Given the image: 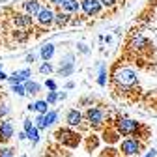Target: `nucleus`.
Segmentation results:
<instances>
[{
  "label": "nucleus",
  "mask_w": 157,
  "mask_h": 157,
  "mask_svg": "<svg viewBox=\"0 0 157 157\" xmlns=\"http://www.w3.org/2000/svg\"><path fill=\"white\" fill-rule=\"evenodd\" d=\"M84 120L88 122V125L95 131H99L105 127L107 120H109V112L105 107L101 105H94V107H88L86 112H84Z\"/></svg>",
  "instance_id": "obj_1"
},
{
  "label": "nucleus",
  "mask_w": 157,
  "mask_h": 157,
  "mask_svg": "<svg viewBox=\"0 0 157 157\" xmlns=\"http://www.w3.org/2000/svg\"><path fill=\"white\" fill-rule=\"evenodd\" d=\"M112 125H114V129L118 133H120V136H125V139H129V136H139L140 129L144 127L142 124L131 120V118H127V116H118Z\"/></svg>",
  "instance_id": "obj_2"
},
{
  "label": "nucleus",
  "mask_w": 157,
  "mask_h": 157,
  "mask_svg": "<svg viewBox=\"0 0 157 157\" xmlns=\"http://www.w3.org/2000/svg\"><path fill=\"white\" fill-rule=\"evenodd\" d=\"M112 82L116 86H120L122 90H131L139 78H136V73L131 67H116V71L112 73Z\"/></svg>",
  "instance_id": "obj_3"
},
{
  "label": "nucleus",
  "mask_w": 157,
  "mask_h": 157,
  "mask_svg": "<svg viewBox=\"0 0 157 157\" xmlns=\"http://www.w3.org/2000/svg\"><path fill=\"white\" fill-rule=\"evenodd\" d=\"M142 148H144V142L139 140L136 136H129V139H124L118 146V151H120L122 157H136L142 153Z\"/></svg>",
  "instance_id": "obj_4"
},
{
  "label": "nucleus",
  "mask_w": 157,
  "mask_h": 157,
  "mask_svg": "<svg viewBox=\"0 0 157 157\" xmlns=\"http://www.w3.org/2000/svg\"><path fill=\"white\" fill-rule=\"evenodd\" d=\"M54 139L60 142L62 146H67V148H77L78 144H81V135L75 133L71 127H60V129H56L54 133Z\"/></svg>",
  "instance_id": "obj_5"
},
{
  "label": "nucleus",
  "mask_w": 157,
  "mask_h": 157,
  "mask_svg": "<svg viewBox=\"0 0 157 157\" xmlns=\"http://www.w3.org/2000/svg\"><path fill=\"white\" fill-rule=\"evenodd\" d=\"M10 21H11V25H13L15 30H25V32H28L34 26V19L28 13H19V11L17 13H11Z\"/></svg>",
  "instance_id": "obj_6"
},
{
  "label": "nucleus",
  "mask_w": 157,
  "mask_h": 157,
  "mask_svg": "<svg viewBox=\"0 0 157 157\" xmlns=\"http://www.w3.org/2000/svg\"><path fill=\"white\" fill-rule=\"evenodd\" d=\"M54 17H56V11L51 8V6H43V10L39 11V15L36 17V21L39 26H43V28H49L54 25Z\"/></svg>",
  "instance_id": "obj_7"
},
{
  "label": "nucleus",
  "mask_w": 157,
  "mask_h": 157,
  "mask_svg": "<svg viewBox=\"0 0 157 157\" xmlns=\"http://www.w3.org/2000/svg\"><path fill=\"white\" fill-rule=\"evenodd\" d=\"M75 71V54L67 52L64 58H60V66H58V73L60 77H69Z\"/></svg>",
  "instance_id": "obj_8"
},
{
  "label": "nucleus",
  "mask_w": 157,
  "mask_h": 157,
  "mask_svg": "<svg viewBox=\"0 0 157 157\" xmlns=\"http://www.w3.org/2000/svg\"><path fill=\"white\" fill-rule=\"evenodd\" d=\"M81 8L86 17H95L101 13V0H81Z\"/></svg>",
  "instance_id": "obj_9"
},
{
  "label": "nucleus",
  "mask_w": 157,
  "mask_h": 157,
  "mask_svg": "<svg viewBox=\"0 0 157 157\" xmlns=\"http://www.w3.org/2000/svg\"><path fill=\"white\" fill-rule=\"evenodd\" d=\"M82 118H84V114L78 109H69L66 112V124H67V127H81Z\"/></svg>",
  "instance_id": "obj_10"
},
{
  "label": "nucleus",
  "mask_w": 157,
  "mask_h": 157,
  "mask_svg": "<svg viewBox=\"0 0 157 157\" xmlns=\"http://www.w3.org/2000/svg\"><path fill=\"white\" fill-rule=\"evenodd\" d=\"M11 139H13V124L10 120L0 122V144L6 146Z\"/></svg>",
  "instance_id": "obj_11"
},
{
  "label": "nucleus",
  "mask_w": 157,
  "mask_h": 157,
  "mask_svg": "<svg viewBox=\"0 0 157 157\" xmlns=\"http://www.w3.org/2000/svg\"><path fill=\"white\" fill-rule=\"evenodd\" d=\"M23 10L30 17H37L39 11L43 10V4H41V0H25V2H23Z\"/></svg>",
  "instance_id": "obj_12"
},
{
  "label": "nucleus",
  "mask_w": 157,
  "mask_h": 157,
  "mask_svg": "<svg viewBox=\"0 0 157 157\" xmlns=\"http://www.w3.org/2000/svg\"><path fill=\"white\" fill-rule=\"evenodd\" d=\"M58 10L64 11V13H69V15H77L82 8H81V2H78V0H64L62 6Z\"/></svg>",
  "instance_id": "obj_13"
},
{
  "label": "nucleus",
  "mask_w": 157,
  "mask_h": 157,
  "mask_svg": "<svg viewBox=\"0 0 157 157\" xmlns=\"http://www.w3.org/2000/svg\"><path fill=\"white\" fill-rule=\"evenodd\" d=\"M101 139H103L107 144H116L118 139H120V133L114 129V125H107V129L103 131V136H101Z\"/></svg>",
  "instance_id": "obj_14"
},
{
  "label": "nucleus",
  "mask_w": 157,
  "mask_h": 157,
  "mask_svg": "<svg viewBox=\"0 0 157 157\" xmlns=\"http://www.w3.org/2000/svg\"><path fill=\"white\" fill-rule=\"evenodd\" d=\"M69 23H73L71 15H69V13H64V11H60V10H58V11H56V17H54V26H58V28H64V26H67Z\"/></svg>",
  "instance_id": "obj_15"
},
{
  "label": "nucleus",
  "mask_w": 157,
  "mask_h": 157,
  "mask_svg": "<svg viewBox=\"0 0 157 157\" xmlns=\"http://www.w3.org/2000/svg\"><path fill=\"white\" fill-rule=\"evenodd\" d=\"M54 51H56V47H54L52 43H45L41 49H39V56H41L43 62H49L51 58L54 56Z\"/></svg>",
  "instance_id": "obj_16"
},
{
  "label": "nucleus",
  "mask_w": 157,
  "mask_h": 157,
  "mask_svg": "<svg viewBox=\"0 0 157 157\" xmlns=\"http://www.w3.org/2000/svg\"><path fill=\"white\" fill-rule=\"evenodd\" d=\"M25 88H26V94L32 95V97H36L37 94H41V84L36 82V81H32V78H30L28 82H25Z\"/></svg>",
  "instance_id": "obj_17"
},
{
  "label": "nucleus",
  "mask_w": 157,
  "mask_h": 157,
  "mask_svg": "<svg viewBox=\"0 0 157 157\" xmlns=\"http://www.w3.org/2000/svg\"><path fill=\"white\" fill-rule=\"evenodd\" d=\"M131 49H135V51H142L144 47H148V41H146V37L144 36H135L133 39H131V45H129Z\"/></svg>",
  "instance_id": "obj_18"
},
{
  "label": "nucleus",
  "mask_w": 157,
  "mask_h": 157,
  "mask_svg": "<svg viewBox=\"0 0 157 157\" xmlns=\"http://www.w3.org/2000/svg\"><path fill=\"white\" fill-rule=\"evenodd\" d=\"M34 112H37V114H49V103L45 99L34 101Z\"/></svg>",
  "instance_id": "obj_19"
},
{
  "label": "nucleus",
  "mask_w": 157,
  "mask_h": 157,
  "mask_svg": "<svg viewBox=\"0 0 157 157\" xmlns=\"http://www.w3.org/2000/svg\"><path fill=\"white\" fill-rule=\"evenodd\" d=\"M26 135H28V140H30V144H32V146H36V144L39 142V129H37L36 125H34Z\"/></svg>",
  "instance_id": "obj_20"
},
{
  "label": "nucleus",
  "mask_w": 157,
  "mask_h": 157,
  "mask_svg": "<svg viewBox=\"0 0 157 157\" xmlns=\"http://www.w3.org/2000/svg\"><path fill=\"white\" fill-rule=\"evenodd\" d=\"M28 34H30V32H25V30H13V32H11L13 39H15V41H19V43L26 41V39H28Z\"/></svg>",
  "instance_id": "obj_21"
},
{
  "label": "nucleus",
  "mask_w": 157,
  "mask_h": 157,
  "mask_svg": "<svg viewBox=\"0 0 157 157\" xmlns=\"http://www.w3.org/2000/svg\"><path fill=\"white\" fill-rule=\"evenodd\" d=\"M97 144H99V136H97V135H92V136H88V139H86V150L88 151L95 150Z\"/></svg>",
  "instance_id": "obj_22"
},
{
  "label": "nucleus",
  "mask_w": 157,
  "mask_h": 157,
  "mask_svg": "<svg viewBox=\"0 0 157 157\" xmlns=\"http://www.w3.org/2000/svg\"><path fill=\"white\" fill-rule=\"evenodd\" d=\"M56 120H58V112L56 110H49V114H45V124H47V127L54 125Z\"/></svg>",
  "instance_id": "obj_23"
},
{
  "label": "nucleus",
  "mask_w": 157,
  "mask_h": 157,
  "mask_svg": "<svg viewBox=\"0 0 157 157\" xmlns=\"http://www.w3.org/2000/svg\"><path fill=\"white\" fill-rule=\"evenodd\" d=\"M97 84H99V86H105L107 84V67L103 64L99 66V78H97Z\"/></svg>",
  "instance_id": "obj_24"
},
{
  "label": "nucleus",
  "mask_w": 157,
  "mask_h": 157,
  "mask_svg": "<svg viewBox=\"0 0 157 157\" xmlns=\"http://www.w3.org/2000/svg\"><path fill=\"white\" fill-rule=\"evenodd\" d=\"M52 71H54V67L51 62H41V66H39V73L41 75H51Z\"/></svg>",
  "instance_id": "obj_25"
},
{
  "label": "nucleus",
  "mask_w": 157,
  "mask_h": 157,
  "mask_svg": "<svg viewBox=\"0 0 157 157\" xmlns=\"http://www.w3.org/2000/svg\"><path fill=\"white\" fill-rule=\"evenodd\" d=\"M11 92H13L15 95H19V97H25V95H28V94H26V88H25V84H15V86H11Z\"/></svg>",
  "instance_id": "obj_26"
},
{
  "label": "nucleus",
  "mask_w": 157,
  "mask_h": 157,
  "mask_svg": "<svg viewBox=\"0 0 157 157\" xmlns=\"http://www.w3.org/2000/svg\"><path fill=\"white\" fill-rule=\"evenodd\" d=\"M39 131L41 129H47V124H45V114H37L36 116V124H34Z\"/></svg>",
  "instance_id": "obj_27"
},
{
  "label": "nucleus",
  "mask_w": 157,
  "mask_h": 157,
  "mask_svg": "<svg viewBox=\"0 0 157 157\" xmlns=\"http://www.w3.org/2000/svg\"><path fill=\"white\" fill-rule=\"evenodd\" d=\"M10 112H11V110H10V107H8L6 103H0V122H4L6 118L10 116Z\"/></svg>",
  "instance_id": "obj_28"
},
{
  "label": "nucleus",
  "mask_w": 157,
  "mask_h": 157,
  "mask_svg": "<svg viewBox=\"0 0 157 157\" xmlns=\"http://www.w3.org/2000/svg\"><path fill=\"white\" fill-rule=\"evenodd\" d=\"M118 155H120V151H116L114 148H105L99 157H118Z\"/></svg>",
  "instance_id": "obj_29"
},
{
  "label": "nucleus",
  "mask_w": 157,
  "mask_h": 157,
  "mask_svg": "<svg viewBox=\"0 0 157 157\" xmlns=\"http://www.w3.org/2000/svg\"><path fill=\"white\" fill-rule=\"evenodd\" d=\"M49 105H54L56 101H60V99H58V92H49L47 94V99H45Z\"/></svg>",
  "instance_id": "obj_30"
},
{
  "label": "nucleus",
  "mask_w": 157,
  "mask_h": 157,
  "mask_svg": "<svg viewBox=\"0 0 157 157\" xmlns=\"http://www.w3.org/2000/svg\"><path fill=\"white\" fill-rule=\"evenodd\" d=\"M0 157H13V148L0 146Z\"/></svg>",
  "instance_id": "obj_31"
},
{
  "label": "nucleus",
  "mask_w": 157,
  "mask_h": 157,
  "mask_svg": "<svg viewBox=\"0 0 157 157\" xmlns=\"http://www.w3.org/2000/svg\"><path fill=\"white\" fill-rule=\"evenodd\" d=\"M45 86H47L51 92H56V88H58V86H56V81H54V78H47V81H45Z\"/></svg>",
  "instance_id": "obj_32"
},
{
  "label": "nucleus",
  "mask_w": 157,
  "mask_h": 157,
  "mask_svg": "<svg viewBox=\"0 0 157 157\" xmlns=\"http://www.w3.org/2000/svg\"><path fill=\"white\" fill-rule=\"evenodd\" d=\"M32 127H34L32 120H28V118H25V120H23V131H26V133H28V131H30Z\"/></svg>",
  "instance_id": "obj_33"
},
{
  "label": "nucleus",
  "mask_w": 157,
  "mask_h": 157,
  "mask_svg": "<svg viewBox=\"0 0 157 157\" xmlns=\"http://www.w3.org/2000/svg\"><path fill=\"white\" fill-rule=\"evenodd\" d=\"M41 2H47V6H56V8H60L62 6V2H64V0H41Z\"/></svg>",
  "instance_id": "obj_34"
},
{
  "label": "nucleus",
  "mask_w": 157,
  "mask_h": 157,
  "mask_svg": "<svg viewBox=\"0 0 157 157\" xmlns=\"http://www.w3.org/2000/svg\"><path fill=\"white\" fill-rule=\"evenodd\" d=\"M77 49H78V52H82V54H88L90 52L88 45H84V43H77Z\"/></svg>",
  "instance_id": "obj_35"
},
{
  "label": "nucleus",
  "mask_w": 157,
  "mask_h": 157,
  "mask_svg": "<svg viewBox=\"0 0 157 157\" xmlns=\"http://www.w3.org/2000/svg\"><path fill=\"white\" fill-rule=\"evenodd\" d=\"M116 2H118V0H101V6H105V8H114Z\"/></svg>",
  "instance_id": "obj_36"
},
{
  "label": "nucleus",
  "mask_w": 157,
  "mask_h": 157,
  "mask_svg": "<svg viewBox=\"0 0 157 157\" xmlns=\"http://www.w3.org/2000/svg\"><path fill=\"white\" fill-rule=\"evenodd\" d=\"M26 62H28V64H34V62H36V52H28V54H26Z\"/></svg>",
  "instance_id": "obj_37"
},
{
  "label": "nucleus",
  "mask_w": 157,
  "mask_h": 157,
  "mask_svg": "<svg viewBox=\"0 0 157 157\" xmlns=\"http://www.w3.org/2000/svg\"><path fill=\"white\" fill-rule=\"evenodd\" d=\"M155 155H157V148H151V150H150L144 157H155Z\"/></svg>",
  "instance_id": "obj_38"
},
{
  "label": "nucleus",
  "mask_w": 157,
  "mask_h": 157,
  "mask_svg": "<svg viewBox=\"0 0 157 157\" xmlns=\"http://www.w3.org/2000/svg\"><path fill=\"white\" fill-rule=\"evenodd\" d=\"M17 136H19V140H26V139H28V135H26V131H21V133H19Z\"/></svg>",
  "instance_id": "obj_39"
},
{
  "label": "nucleus",
  "mask_w": 157,
  "mask_h": 157,
  "mask_svg": "<svg viewBox=\"0 0 157 157\" xmlns=\"http://www.w3.org/2000/svg\"><path fill=\"white\" fill-rule=\"evenodd\" d=\"M0 81H2V82L4 81H10V75H6L4 71H0Z\"/></svg>",
  "instance_id": "obj_40"
},
{
  "label": "nucleus",
  "mask_w": 157,
  "mask_h": 157,
  "mask_svg": "<svg viewBox=\"0 0 157 157\" xmlns=\"http://www.w3.org/2000/svg\"><path fill=\"white\" fill-rule=\"evenodd\" d=\"M66 97H67V94H66V92H58V99H60V101H64Z\"/></svg>",
  "instance_id": "obj_41"
},
{
  "label": "nucleus",
  "mask_w": 157,
  "mask_h": 157,
  "mask_svg": "<svg viewBox=\"0 0 157 157\" xmlns=\"http://www.w3.org/2000/svg\"><path fill=\"white\" fill-rule=\"evenodd\" d=\"M66 88H67V90H71V88H75V82H73V81H69V82H66Z\"/></svg>",
  "instance_id": "obj_42"
},
{
  "label": "nucleus",
  "mask_w": 157,
  "mask_h": 157,
  "mask_svg": "<svg viewBox=\"0 0 157 157\" xmlns=\"http://www.w3.org/2000/svg\"><path fill=\"white\" fill-rule=\"evenodd\" d=\"M0 71H2V64H0Z\"/></svg>",
  "instance_id": "obj_43"
},
{
  "label": "nucleus",
  "mask_w": 157,
  "mask_h": 157,
  "mask_svg": "<svg viewBox=\"0 0 157 157\" xmlns=\"http://www.w3.org/2000/svg\"><path fill=\"white\" fill-rule=\"evenodd\" d=\"M21 157H26V155H25V153H23V155H21Z\"/></svg>",
  "instance_id": "obj_44"
}]
</instances>
